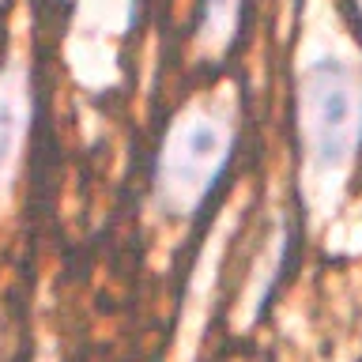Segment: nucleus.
Instances as JSON below:
<instances>
[{
  "mask_svg": "<svg viewBox=\"0 0 362 362\" xmlns=\"http://www.w3.org/2000/svg\"><path fill=\"white\" fill-rule=\"evenodd\" d=\"M298 140L313 185H332L362 144V76L344 53H317L298 68Z\"/></svg>",
  "mask_w": 362,
  "mask_h": 362,
  "instance_id": "obj_1",
  "label": "nucleus"
},
{
  "mask_svg": "<svg viewBox=\"0 0 362 362\" xmlns=\"http://www.w3.org/2000/svg\"><path fill=\"white\" fill-rule=\"evenodd\" d=\"M234 117L223 102L197 98L170 121L155 155V208L170 219H192L230 166Z\"/></svg>",
  "mask_w": 362,
  "mask_h": 362,
  "instance_id": "obj_2",
  "label": "nucleus"
},
{
  "mask_svg": "<svg viewBox=\"0 0 362 362\" xmlns=\"http://www.w3.org/2000/svg\"><path fill=\"white\" fill-rule=\"evenodd\" d=\"M136 0H83L68 38V64L79 83L106 87L113 79V42L132 27Z\"/></svg>",
  "mask_w": 362,
  "mask_h": 362,
  "instance_id": "obj_3",
  "label": "nucleus"
},
{
  "mask_svg": "<svg viewBox=\"0 0 362 362\" xmlns=\"http://www.w3.org/2000/svg\"><path fill=\"white\" fill-rule=\"evenodd\" d=\"M34 124V83L30 68L19 53L0 64V211H8L16 197V181L23 170Z\"/></svg>",
  "mask_w": 362,
  "mask_h": 362,
  "instance_id": "obj_4",
  "label": "nucleus"
},
{
  "mask_svg": "<svg viewBox=\"0 0 362 362\" xmlns=\"http://www.w3.org/2000/svg\"><path fill=\"white\" fill-rule=\"evenodd\" d=\"M226 230H230V215L219 223L215 238H208L204 253L197 257V268L189 276V291L181 298V317H177V336H174V351H170V362H192L204 332V321H208V302L215 294V279H219V264L226 253Z\"/></svg>",
  "mask_w": 362,
  "mask_h": 362,
  "instance_id": "obj_5",
  "label": "nucleus"
},
{
  "mask_svg": "<svg viewBox=\"0 0 362 362\" xmlns=\"http://www.w3.org/2000/svg\"><path fill=\"white\" fill-rule=\"evenodd\" d=\"M238 16H242V0H200L197 49L204 57H223L238 34Z\"/></svg>",
  "mask_w": 362,
  "mask_h": 362,
  "instance_id": "obj_6",
  "label": "nucleus"
},
{
  "mask_svg": "<svg viewBox=\"0 0 362 362\" xmlns=\"http://www.w3.org/2000/svg\"><path fill=\"white\" fill-rule=\"evenodd\" d=\"M283 249H287V230H279L268 238V245H264V253H260V260L253 264V279H249V294H245V310L249 317L257 313V305L264 302V294L272 291V283H276V268H279V260H283Z\"/></svg>",
  "mask_w": 362,
  "mask_h": 362,
  "instance_id": "obj_7",
  "label": "nucleus"
},
{
  "mask_svg": "<svg viewBox=\"0 0 362 362\" xmlns=\"http://www.w3.org/2000/svg\"><path fill=\"white\" fill-rule=\"evenodd\" d=\"M8 358V344H4V336H0V362Z\"/></svg>",
  "mask_w": 362,
  "mask_h": 362,
  "instance_id": "obj_8",
  "label": "nucleus"
},
{
  "mask_svg": "<svg viewBox=\"0 0 362 362\" xmlns=\"http://www.w3.org/2000/svg\"><path fill=\"white\" fill-rule=\"evenodd\" d=\"M358 4H362V0H358Z\"/></svg>",
  "mask_w": 362,
  "mask_h": 362,
  "instance_id": "obj_9",
  "label": "nucleus"
}]
</instances>
